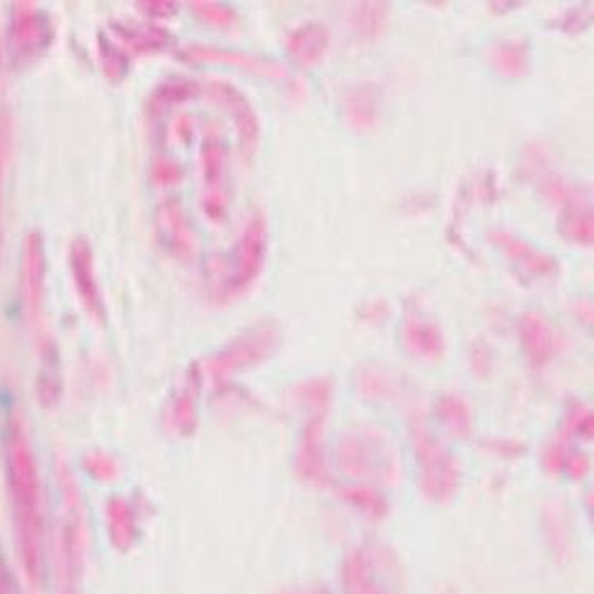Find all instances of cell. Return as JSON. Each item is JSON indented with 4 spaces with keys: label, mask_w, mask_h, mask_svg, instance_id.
<instances>
[{
    "label": "cell",
    "mask_w": 594,
    "mask_h": 594,
    "mask_svg": "<svg viewBox=\"0 0 594 594\" xmlns=\"http://www.w3.org/2000/svg\"><path fill=\"white\" fill-rule=\"evenodd\" d=\"M291 594H331L328 588H325V586L321 585H314V586H307V588L299 590V592H295Z\"/></svg>",
    "instance_id": "cell-28"
},
{
    "label": "cell",
    "mask_w": 594,
    "mask_h": 594,
    "mask_svg": "<svg viewBox=\"0 0 594 594\" xmlns=\"http://www.w3.org/2000/svg\"><path fill=\"white\" fill-rule=\"evenodd\" d=\"M411 438L422 496L432 503H449L461 484V468L457 458L429 432L420 414H414L411 420Z\"/></svg>",
    "instance_id": "cell-2"
},
{
    "label": "cell",
    "mask_w": 594,
    "mask_h": 594,
    "mask_svg": "<svg viewBox=\"0 0 594 594\" xmlns=\"http://www.w3.org/2000/svg\"><path fill=\"white\" fill-rule=\"evenodd\" d=\"M436 413L447 431L454 438H470L472 434V411L467 400L454 393H445L436 403Z\"/></svg>",
    "instance_id": "cell-16"
},
{
    "label": "cell",
    "mask_w": 594,
    "mask_h": 594,
    "mask_svg": "<svg viewBox=\"0 0 594 594\" xmlns=\"http://www.w3.org/2000/svg\"><path fill=\"white\" fill-rule=\"evenodd\" d=\"M403 347L410 356L422 361H440L445 356L447 342L438 321L432 320L417 306L410 307L400 327Z\"/></svg>",
    "instance_id": "cell-5"
},
{
    "label": "cell",
    "mask_w": 594,
    "mask_h": 594,
    "mask_svg": "<svg viewBox=\"0 0 594 594\" xmlns=\"http://www.w3.org/2000/svg\"><path fill=\"white\" fill-rule=\"evenodd\" d=\"M524 161L525 173L531 175L532 181L539 185L543 198L554 206H560L561 213L572 209V207L582 206L583 198L580 190L571 182L565 181L563 175L551 166L550 160L542 148H536V146L529 148Z\"/></svg>",
    "instance_id": "cell-6"
},
{
    "label": "cell",
    "mask_w": 594,
    "mask_h": 594,
    "mask_svg": "<svg viewBox=\"0 0 594 594\" xmlns=\"http://www.w3.org/2000/svg\"><path fill=\"white\" fill-rule=\"evenodd\" d=\"M590 23V16H583L582 10H574V12L567 13V17L564 18L563 24H561V28H563L564 31H574L577 32L580 30H583V28L586 27V24Z\"/></svg>",
    "instance_id": "cell-27"
},
{
    "label": "cell",
    "mask_w": 594,
    "mask_h": 594,
    "mask_svg": "<svg viewBox=\"0 0 594 594\" xmlns=\"http://www.w3.org/2000/svg\"><path fill=\"white\" fill-rule=\"evenodd\" d=\"M53 28L41 10L30 2H18L9 30L10 55L18 64L34 62L52 44Z\"/></svg>",
    "instance_id": "cell-4"
},
{
    "label": "cell",
    "mask_w": 594,
    "mask_h": 594,
    "mask_svg": "<svg viewBox=\"0 0 594 594\" xmlns=\"http://www.w3.org/2000/svg\"><path fill=\"white\" fill-rule=\"evenodd\" d=\"M341 496L371 521H381L388 516V500L375 487L363 484L342 487Z\"/></svg>",
    "instance_id": "cell-18"
},
{
    "label": "cell",
    "mask_w": 594,
    "mask_h": 594,
    "mask_svg": "<svg viewBox=\"0 0 594 594\" xmlns=\"http://www.w3.org/2000/svg\"><path fill=\"white\" fill-rule=\"evenodd\" d=\"M378 92L371 84L356 85L347 92L345 114L347 124L356 131H370L378 121Z\"/></svg>",
    "instance_id": "cell-13"
},
{
    "label": "cell",
    "mask_w": 594,
    "mask_h": 594,
    "mask_svg": "<svg viewBox=\"0 0 594 594\" xmlns=\"http://www.w3.org/2000/svg\"><path fill=\"white\" fill-rule=\"evenodd\" d=\"M490 242L500 250H503L504 256L511 260L522 272L532 278H550L557 274L556 257L545 253V250L536 248L528 239L521 236L511 234L508 231H495L490 234Z\"/></svg>",
    "instance_id": "cell-8"
},
{
    "label": "cell",
    "mask_w": 594,
    "mask_h": 594,
    "mask_svg": "<svg viewBox=\"0 0 594 594\" xmlns=\"http://www.w3.org/2000/svg\"><path fill=\"white\" fill-rule=\"evenodd\" d=\"M389 6L386 2H360L350 13V24L359 41H378L388 28Z\"/></svg>",
    "instance_id": "cell-15"
},
{
    "label": "cell",
    "mask_w": 594,
    "mask_h": 594,
    "mask_svg": "<svg viewBox=\"0 0 594 594\" xmlns=\"http://www.w3.org/2000/svg\"><path fill=\"white\" fill-rule=\"evenodd\" d=\"M487 57L493 70L503 78H524L531 68V49L524 39H501L490 45Z\"/></svg>",
    "instance_id": "cell-12"
},
{
    "label": "cell",
    "mask_w": 594,
    "mask_h": 594,
    "mask_svg": "<svg viewBox=\"0 0 594 594\" xmlns=\"http://www.w3.org/2000/svg\"><path fill=\"white\" fill-rule=\"evenodd\" d=\"M342 588L346 594H400L402 567L389 547H352L342 561Z\"/></svg>",
    "instance_id": "cell-3"
},
{
    "label": "cell",
    "mask_w": 594,
    "mask_h": 594,
    "mask_svg": "<svg viewBox=\"0 0 594 594\" xmlns=\"http://www.w3.org/2000/svg\"><path fill=\"white\" fill-rule=\"evenodd\" d=\"M593 439V411L583 403H572L565 411L561 439Z\"/></svg>",
    "instance_id": "cell-20"
},
{
    "label": "cell",
    "mask_w": 594,
    "mask_h": 594,
    "mask_svg": "<svg viewBox=\"0 0 594 594\" xmlns=\"http://www.w3.org/2000/svg\"><path fill=\"white\" fill-rule=\"evenodd\" d=\"M0 594H20L16 577L3 561L2 554H0Z\"/></svg>",
    "instance_id": "cell-26"
},
{
    "label": "cell",
    "mask_w": 594,
    "mask_h": 594,
    "mask_svg": "<svg viewBox=\"0 0 594 594\" xmlns=\"http://www.w3.org/2000/svg\"><path fill=\"white\" fill-rule=\"evenodd\" d=\"M471 367L474 375L481 376L484 378L490 370V352L489 347L479 342L474 346L471 354Z\"/></svg>",
    "instance_id": "cell-24"
},
{
    "label": "cell",
    "mask_w": 594,
    "mask_h": 594,
    "mask_svg": "<svg viewBox=\"0 0 594 594\" xmlns=\"http://www.w3.org/2000/svg\"><path fill=\"white\" fill-rule=\"evenodd\" d=\"M193 59L206 60V62H222L234 64L243 70L253 71L260 76L281 79L286 76L285 68L270 60L259 57L246 55V53L231 52V50L198 49L192 53Z\"/></svg>",
    "instance_id": "cell-14"
},
{
    "label": "cell",
    "mask_w": 594,
    "mask_h": 594,
    "mask_svg": "<svg viewBox=\"0 0 594 594\" xmlns=\"http://www.w3.org/2000/svg\"><path fill=\"white\" fill-rule=\"evenodd\" d=\"M574 452L563 439L551 442L543 452V467L551 474H564L565 464Z\"/></svg>",
    "instance_id": "cell-21"
},
{
    "label": "cell",
    "mask_w": 594,
    "mask_h": 594,
    "mask_svg": "<svg viewBox=\"0 0 594 594\" xmlns=\"http://www.w3.org/2000/svg\"><path fill=\"white\" fill-rule=\"evenodd\" d=\"M3 141H6V120H3L2 111H0V153H3Z\"/></svg>",
    "instance_id": "cell-29"
},
{
    "label": "cell",
    "mask_w": 594,
    "mask_h": 594,
    "mask_svg": "<svg viewBox=\"0 0 594 594\" xmlns=\"http://www.w3.org/2000/svg\"><path fill=\"white\" fill-rule=\"evenodd\" d=\"M214 95L221 103L227 106L228 113L234 116L236 129H238L239 143L246 156H253L259 143V120L249 105L246 96L242 92L228 84L213 85Z\"/></svg>",
    "instance_id": "cell-10"
},
{
    "label": "cell",
    "mask_w": 594,
    "mask_h": 594,
    "mask_svg": "<svg viewBox=\"0 0 594 594\" xmlns=\"http://www.w3.org/2000/svg\"><path fill=\"white\" fill-rule=\"evenodd\" d=\"M389 315V306L385 300H371L361 310V318L367 320L368 324H378V321L385 320Z\"/></svg>",
    "instance_id": "cell-25"
},
{
    "label": "cell",
    "mask_w": 594,
    "mask_h": 594,
    "mask_svg": "<svg viewBox=\"0 0 594 594\" xmlns=\"http://www.w3.org/2000/svg\"><path fill=\"white\" fill-rule=\"evenodd\" d=\"M329 44L331 32L324 23H306L289 34L286 48L293 62L309 70L325 59Z\"/></svg>",
    "instance_id": "cell-11"
},
{
    "label": "cell",
    "mask_w": 594,
    "mask_h": 594,
    "mask_svg": "<svg viewBox=\"0 0 594 594\" xmlns=\"http://www.w3.org/2000/svg\"><path fill=\"white\" fill-rule=\"evenodd\" d=\"M560 234L567 242L580 246L593 245V211L582 206L572 207V209L563 211L560 219Z\"/></svg>",
    "instance_id": "cell-19"
},
{
    "label": "cell",
    "mask_w": 594,
    "mask_h": 594,
    "mask_svg": "<svg viewBox=\"0 0 594 594\" xmlns=\"http://www.w3.org/2000/svg\"><path fill=\"white\" fill-rule=\"evenodd\" d=\"M203 9V16H206V18H209L211 21H213L214 24H224V27H228V24L234 23L235 16L232 10H228L227 7L217 6V3H203V6H199V10Z\"/></svg>",
    "instance_id": "cell-23"
},
{
    "label": "cell",
    "mask_w": 594,
    "mask_h": 594,
    "mask_svg": "<svg viewBox=\"0 0 594 594\" xmlns=\"http://www.w3.org/2000/svg\"><path fill=\"white\" fill-rule=\"evenodd\" d=\"M546 535L550 539L551 550L557 560H565L569 554L567 529L557 522V514H551L546 525Z\"/></svg>",
    "instance_id": "cell-22"
},
{
    "label": "cell",
    "mask_w": 594,
    "mask_h": 594,
    "mask_svg": "<svg viewBox=\"0 0 594 594\" xmlns=\"http://www.w3.org/2000/svg\"><path fill=\"white\" fill-rule=\"evenodd\" d=\"M519 341L533 368H543L556 352L557 339L545 315L525 313L519 320Z\"/></svg>",
    "instance_id": "cell-9"
},
{
    "label": "cell",
    "mask_w": 594,
    "mask_h": 594,
    "mask_svg": "<svg viewBox=\"0 0 594 594\" xmlns=\"http://www.w3.org/2000/svg\"><path fill=\"white\" fill-rule=\"evenodd\" d=\"M267 254V224L259 211L249 217L235 249V288L243 289L256 280Z\"/></svg>",
    "instance_id": "cell-7"
},
{
    "label": "cell",
    "mask_w": 594,
    "mask_h": 594,
    "mask_svg": "<svg viewBox=\"0 0 594 594\" xmlns=\"http://www.w3.org/2000/svg\"><path fill=\"white\" fill-rule=\"evenodd\" d=\"M342 472L361 484H392L400 472L399 453L389 436L375 426L350 429L339 442Z\"/></svg>",
    "instance_id": "cell-1"
},
{
    "label": "cell",
    "mask_w": 594,
    "mask_h": 594,
    "mask_svg": "<svg viewBox=\"0 0 594 594\" xmlns=\"http://www.w3.org/2000/svg\"><path fill=\"white\" fill-rule=\"evenodd\" d=\"M357 389L371 402H391L399 397V386L382 368L367 367L357 376Z\"/></svg>",
    "instance_id": "cell-17"
}]
</instances>
